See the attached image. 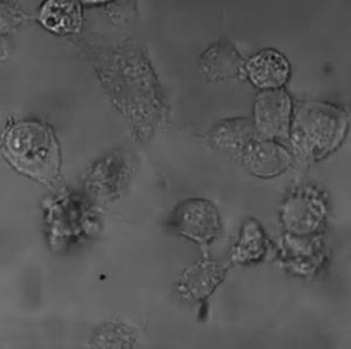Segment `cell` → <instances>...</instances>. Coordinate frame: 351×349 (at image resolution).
Wrapping results in <instances>:
<instances>
[{"label":"cell","instance_id":"cell-5","mask_svg":"<svg viewBox=\"0 0 351 349\" xmlns=\"http://www.w3.org/2000/svg\"><path fill=\"white\" fill-rule=\"evenodd\" d=\"M246 69L252 82L265 91L281 88L287 82L291 72L287 59L274 49L258 53L248 61Z\"/></svg>","mask_w":351,"mask_h":349},{"label":"cell","instance_id":"cell-3","mask_svg":"<svg viewBox=\"0 0 351 349\" xmlns=\"http://www.w3.org/2000/svg\"><path fill=\"white\" fill-rule=\"evenodd\" d=\"M171 221L177 232L202 245L215 241L220 231L219 213L205 200L183 202L175 210Z\"/></svg>","mask_w":351,"mask_h":349},{"label":"cell","instance_id":"cell-10","mask_svg":"<svg viewBox=\"0 0 351 349\" xmlns=\"http://www.w3.org/2000/svg\"><path fill=\"white\" fill-rule=\"evenodd\" d=\"M265 251L263 232L254 223L248 224L243 231V238L237 249L238 261H256Z\"/></svg>","mask_w":351,"mask_h":349},{"label":"cell","instance_id":"cell-8","mask_svg":"<svg viewBox=\"0 0 351 349\" xmlns=\"http://www.w3.org/2000/svg\"><path fill=\"white\" fill-rule=\"evenodd\" d=\"M40 21L45 27L56 34L77 32L82 25L80 4L51 0L41 10Z\"/></svg>","mask_w":351,"mask_h":349},{"label":"cell","instance_id":"cell-4","mask_svg":"<svg viewBox=\"0 0 351 349\" xmlns=\"http://www.w3.org/2000/svg\"><path fill=\"white\" fill-rule=\"evenodd\" d=\"M293 107L287 93L280 89L265 91L256 106V128L263 140L288 139Z\"/></svg>","mask_w":351,"mask_h":349},{"label":"cell","instance_id":"cell-7","mask_svg":"<svg viewBox=\"0 0 351 349\" xmlns=\"http://www.w3.org/2000/svg\"><path fill=\"white\" fill-rule=\"evenodd\" d=\"M324 216L322 202L315 196L300 193L289 200L285 210L287 228L295 233H309L319 226Z\"/></svg>","mask_w":351,"mask_h":349},{"label":"cell","instance_id":"cell-1","mask_svg":"<svg viewBox=\"0 0 351 349\" xmlns=\"http://www.w3.org/2000/svg\"><path fill=\"white\" fill-rule=\"evenodd\" d=\"M6 158L28 176L47 182L60 170V150L47 125L24 121L13 125L4 140Z\"/></svg>","mask_w":351,"mask_h":349},{"label":"cell","instance_id":"cell-9","mask_svg":"<svg viewBox=\"0 0 351 349\" xmlns=\"http://www.w3.org/2000/svg\"><path fill=\"white\" fill-rule=\"evenodd\" d=\"M254 136V127L243 119L221 122L212 132V143L225 150H243L252 143Z\"/></svg>","mask_w":351,"mask_h":349},{"label":"cell","instance_id":"cell-2","mask_svg":"<svg viewBox=\"0 0 351 349\" xmlns=\"http://www.w3.org/2000/svg\"><path fill=\"white\" fill-rule=\"evenodd\" d=\"M347 127V115L342 109L321 102H304L294 112L289 137L296 152L316 160L337 148Z\"/></svg>","mask_w":351,"mask_h":349},{"label":"cell","instance_id":"cell-6","mask_svg":"<svg viewBox=\"0 0 351 349\" xmlns=\"http://www.w3.org/2000/svg\"><path fill=\"white\" fill-rule=\"evenodd\" d=\"M246 165L256 176H278L289 168L291 156L287 149L273 141H258L246 148Z\"/></svg>","mask_w":351,"mask_h":349}]
</instances>
